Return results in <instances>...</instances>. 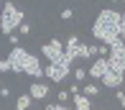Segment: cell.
I'll return each mask as SVG.
<instances>
[{
    "label": "cell",
    "mask_w": 125,
    "mask_h": 110,
    "mask_svg": "<svg viewBox=\"0 0 125 110\" xmlns=\"http://www.w3.org/2000/svg\"><path fill=\"white\" fill-rule=\"evenodd\" d=\"M120 23H123V13L115 8H102L100 15L92 23V36L97 38L100 44L110 46L120 38Z\"/></svg>",
    "instance_id": "obj_1"
},
{
    "label": "cell",
    "mask_w": 125,
    "mask_h": 110,
    "mask_svg": "<svg viewBox=\"0 0 125 110\" xmlns=\"http://www.w3.org/2000/svg\"><path fill=\"white\" fill-rule=\"evenodd\" d=\"M8 61L13 67V74H26V77H43V67H41V56L31 54L26 46H13L8 54Z\"/></svg>",
    "instance_id": "obj_2"
},
{
    "label": "cell",
    "mask_w": 125,
    "mask_h": 110,
    "mask_svg": "<svg viewBox=\"0 0 125 110\" xmlns=\"http://www.w3.org/2000/svg\"><path fill=\"white\" fill-rule=\"evenodd\" d=\"M23 21H26L23 10H18V8H15V3L5 0V3H3V15H0V31H3L5 36H10V33H13V31H15V28H18Z\"/></svg>",
    "instance_id": "obj_3"
},
{
    "label": "cell",
    "mask_w": 125,
    "mask_h": 110,
    "mask_svg": "<svg viewBox=\"0 0 125 110\" xmlns=\"http://www.w3.org/2000/svg\"><path fill=\"white\" fill-rule=\"evenodd\" d=\"M41 56L49 61V64H56V61L64 56V44H61V38H51V41L41 44Z\"/></svg>",
    "instance_id": "obj_4"
},
{
    "label": "cell",
    "mask_w": 125,
    "mask_h": 110,
    "mask_svg": "<svg viewBox=\"0 0 125 110\" xmlns=\"http://www.w3.org/2000/svg\"><path fill=\"white\" fill-rule=\"evenodd\" d=\"M123 82H125V72H117V69H112V67L107 69V72L102 74V79H100V85L107 87V90H120Z\"/></svg>",
    "instance_id": "obj_5"
},
{
    "label": "cell",
    "mask_w": 125,
    "mask_h": 110,
    "mask_svg": "<svg viewBox=\"0 0 125 110\" xmlns=\"http://www.w3.org/2000/svg\"><path fill=\"white\" fill-rule=\"evenodd\" d=\"M28 95L33 97V100H38V102H43L46 97L51 95V87L46 82H41V79H33L31 85H28Z\"/></svg>",
    "instance_id": "obj_6"
},
{
    "label": "cell",
    "mask_w": 125,
    "mask_h": 110,
    "mask_svg": "<svg viewBox=\"0 0 125 110\" xmlns=\"http://www.w3.org/2000/svg\"><path fill=\"white\" fill-rule=\"evenodd\" d=\"M43 77H49V82H54V85H61L69 74H66L59 64H49V61H46V67H43Z\"/></svg>",
    "instance_id": "obj_7"
},
{
    "label": "cell",
    "mask_w": 125,
    "mask_h": 110,
    "mask_svg": "<svg viewBox=\"0 0 125 110\" xmlns=\"http://www.w3.org/2000/svg\"><path fill=\"white\" fill-rule=\"evenodd\" d=\"M107 69H110V61H107V56H97L87 72H89V77H92L94 82H100V79H102V74H105Z\"/></svg>",
    "instance_id": "obj_8"
},
{
    "label": "cell",
    "mask_w": 125,
    "mask_h": 110,
    "mask_svg": "<svg viewBox=\"0 0 125 110\" xmlns=\"http://www.w3.org/2000/svg\"><path fill=\"white\" fill-rule=\"evenodd\" d=\"M72 102H74V110H92V97L82 95V92L72 97Z\"/></svg>",
    "instance_id": "obj_9"
},
{
    "label": "cell",
    "mask_w": 125,
    "mask_h": 110,
    "mask_svg": "<svg viewBox=\"0 0 125 110\" xmlns=\"http://www.w3.org/2000/svg\"><path fill=\"white\" fill-rule=\"evenodd\" d=\"M100 90H102V85H100V82H84L82 95H87V97H97V95H100Z\"/></svg>",
    "instance_id": "obj_10"
},
{
    "label": "cell",
    "mask_w": 125,
    "mask_h": 110,
    "mask_svg": "<svg viewBox=\"0 0 125 110\" xmlns=\"http://www.w3.org/2000/svg\"><path fill=\"white\" fill-rule=\"evenodd\" d=\"M31 105H33V97L28 95H21V97H15V110H31Z\"/></svg>",
    "instance_id": "obj_11"
},
{
    "label": "cell",
    "mask_w": 125,
    "mask_h": 110,
    "mask_svg": "<svg viewBox=\"0 0 125 110\" xmlns=\"http://www.w3.org/2000/svg\"><path fill=\"white\" fill-rule=\"evenodd\" d=\"M72 77H74V82H79V85H82L84 79L89 77V72H87V69H82V67H74V69H72Z\"/></svg>",
    "instance_id": "obj_12"
},
{
    "label": "cell",
    "mask_w": 125,
    "mask_h": 110,
    "mask_svg": "<svg viewBox=\"0 0 125 110\" xmlns=\"http://www.w3.org/2000/svg\"><path fill=\"white\" fill-rule=\"evenodd\" d=\"M31 31H33V26H31L28 21H23V23L18 26V33H21V36H31Z\"/></svg>",
    "instance_id": "obj_13"
},
{
    "label": "cell",
    "mask_w": 125,
    "mask_h": 110,
    "mask_svg": "<svg viewBox=\"0 0 125 110\" xmlns=\"http://www.w3.org/2000/svg\"><path fill=\"white\" fill-rule=\"evenodd\" d=\"M66 100H72V92H69V90H61L59 95H56V102H61V105H64Z\"/></svg>",
    "instance_id": "obj_14"
},
{
    "label": "cell",
    "mask_w": 125,
    "mask_h": 110,
    "mask_svg": "<svg viewBox=\"0 0 125 110\" xmlns=\"http://www.w3.org/2000/svg\"><path fill=\"white\" fill-rule=\"evenodd\" d=\"M0 72H13V67H10V61H8V56H5V59H0Z\"/></svg>",
    "instance_id": "obj_15"
},
{
    "label": "cell",
    "mask_w": 125,
    "mask_h": 110,
    "mask_svg": "<svg viewBox=\"0 0 125 110\" xmlns=\"http://www.w3.org/2000/svg\"><path fill=\"white\" fill-rule=\"evenodd\" d=\"M72 15H74L72 8H64V10H61V21H72Z\"/></svg>",
    "instance_id": "obj_16"
},
{
    "label": "cell",
    "mask_w": 125,
    "mask_h": 110,
    "mask_svg": "<svg viewBox=\"0 0 125 110\" xmlns=\"http://www.w3.org/2000/svg\"><path fill=\"white\" fill-rule=\"evenodd\" d=\"M115 97H117V102L125 108V92H123V90H117V95H115Z\"/></svg>",
    "instance_id": "obj_17"
},
{
    "label": "cell",
    "mask_w": 125,
    "mask_h": 110,
    "mask_svg": "<svg viewBox=\"0 0 125 110\" xmlns=\"http://www.w3.org/2000/svg\"><path fill=\"white\" fill-rule=\"evenodd\" d=\"M0 97H3V100H5V97H10V87H0Z\"/></svg>",
    "instance_id": "obj_18"
},
{
    "label": "cell",
    "mask_w": 125,
    "mask_h": 110,
    "mask_svg": "<svg viewBox=\"0 0 125 110\" xmlns=\"http://www.w3.org/2000/svg\"><path fill=\"white\" fill-rule=\"evenodd\" d=\"M8 38H10V44H13V46H21V44H18V38H21V36H13V33H10Z\"/></svg>",
    "instance_id": "obj_19"
},
{
    "label": "cell",
    "mask_w": 125,
    "mask_h": 110,
    "mask_svg": "<svg viewBox=\"0 0 125 110\" xmlns=\"http://www.w3.org/2000/svg\"><path fill=\"white\" fill-rule=\"evenodd\" d=\"M56 105H59V102H46V105H43V110H56Z\"/></svg>",
    "instance_id": "obj_20"
},
{
    "label": "cell",
    "mask_w": 125,
    "mask_h": 110,
    "mask_svg": "<svg viewBox=\"0 0 125 110\" xmlns=\"http://www.w3.org/2000/svg\"><path fill=\"white\" fill-rule=\"evenodd\" d=\"M120 26H125V10H123V23H120Z\"/></svg>",
    "instance_id": "obj_21"
},
{
    "label": "cell",
    "mask_w": 125,
    "mask_h": 110,
    "mask_svg": "<svg viewBox=\"0 0 125 110\" xmlns=\"http://www.w3.org/2000/svg\"><path fill=\"white\" fill-rule=\"evenodd\" d=\"M3 3H5V0H0V8H3Z\"/></svg>",
    "instance_id": "obj_22"
},
{
    "label": "cell",
    "mask_w": 125,
    "mask_h": 110,
    "mask_svg": "<svg viewBox=\"0 0 125 110\" xmlns=\"http://www.w3.org/2000/svg\"><path fill=\"white\" fill-rule=\"evenodd\" d=\"M112 3H120V0H112Z\"/></svg>",
    "instance_id": "obj_23"
}]
</instances>
